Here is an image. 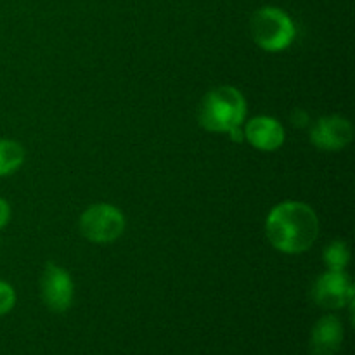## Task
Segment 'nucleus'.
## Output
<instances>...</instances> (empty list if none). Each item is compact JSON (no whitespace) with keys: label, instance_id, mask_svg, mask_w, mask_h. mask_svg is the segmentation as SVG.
Instances as JSON below:
<instances>
[{"label":"nucleus","instance_id":"f257e3e1","mask_svg":"<svg viewBox=\"0 0 355 355\" xmlns=\"http://www.w3.org/2000/svg\"><path fill=\"white\" fill-rule=\"evenodd\" d=\"M266 232L274 248L288 255H297L307 252L315 243L319 218L307 203L283 201L267 217Z\"/></svg>","mask_w":355,"mask_h":355},{"label":"nucleus","instance_id":"f03ea898","mask_svg":"<svg viewBox=\"0 0 355 355\" xmlns=\"http://www.w3.org/2000/svg\"><path fill=\"white\" fill-rule=\"evenodd\" d=\"M246 116V101L238 89L222 85L203 97L198 110V121L208 132L229 134L232 141L245 139L241 125Z\"/></svg>","mask_w":355,"mask_h":355},{"label":"nucleus","instance_id":"7ed1b4c3","mask_svg":"<svg viewBox=\"0 0 355 355\" xmlns=\"http://www.w3.org/2000/svg\"><path fill=\"white\" fill-rule=\"evenodd\" d=\"M250 30L255 44L267 52L284 51L293 44L297 37V28L290 14L272 6L260 7L259 10H255Z\"/></svg>","mask_w":355,"mask_h":355},{"label":"nucleus","instance_id":"20e7f679","mask_svg":"<svg viewBox=\"0 0 355 355\" xmlns=\"http://www.w3.org/2000/svg\"><path fill=\"white\" fill-rule=\"evenodd\" d=\"M123 231L125 217L113 205H92L80 217V232L92 243H113Z\"/></svg>","mask_w":355,"mask_h":355},{"label":"nucleus","instance_id":"39448f33","mask_svg":"<svg viewBox=\"0 0 355 355\" xmlns=\"http://www.w3.org/2000/svg\"><path fill=\"white\" fill-rule=\"evenodd\" d=\"M314 300L326 311H338L354 302V286L345 272L328 270L314 284Z\"/></svg>","mask_w":355,"mask_h":355},{"label":"nucleus","instance_id":"423d86ee","mask_svg":"<svg viewBox=\"0 0 355 355\" xmlns=\"http://www.w3.org/2000/svg\"><path fill=\"white\" fill-rule=\"evenodd\" d=\"M75 286L68 270L47 263L42 276V300L52 312H66L73 304Z\"/></svg>","mask_w":355,"mask_h":355},{"label":"nucleus","instance_id":"0eeeda50","mask_svg":"<svg viewBox=\"0 0 355 355\" xmlns=\"http://www.w3.org/2000/svg\"><path fill=\"white\" fill-rule=\"evenodd\" d=\"M352 123L338 114L319 118L311 130V142L321 151H340L352 142Z\"/></svg>","mask_w":355,"mask_h":355},{"label":"nucleus","instance_id":"6e6552de","mask_svg":"<svg viewBox=\"0 0 355 355\" xmlns=\"http://www.w3.org/2000/svg\"><path fill=\"white\" fill-rule=\"evenodd\" d=\"M343 324L336 315H324L312 328L309 349L312 355H336L343 345Z\"/></svg>","mask_w":355,"mask_h":355},{"label":"nucleus","instance_id":"1a4fd4ad","mask_svg":"<svg viewBox=\"0 0 355 355\" xmlns=\"http://www.w3.org/2000/svg\"><path fill=\"white\" fill-rule=\"evenodd\" d=\"M246 141L253 146V148L260 149V151H276L284 144V128L276 118L270 116H257L250 120L245 127Z\"/></svg>","mask_w":355,"mask_h":355},{"label":"nucleus","instance_id":"9d476101","mask_svg":"<svg viewBox=\"0 0 355 355\" xmlns=\"http://www.w3.org/2000/svg\"><path fill=\"white\" fill-rule=\"evenodd\" d=\"M24 148L10 139H0V177L10 175L24 163Z\"/></svg>","mask_w":355,"mask_h":355},{"label":"nucleus","instance_id":"9b49d317","mask_svg":"<svg viewBox=\"0 0 355 355\" xmlns=\"http://www.w3.org/2000/svg\"><path fill=\"white\" fill-rule=\"evenodd\" d=\"M324 257V263L329 270H345V267L349 266V260H350V252H349V246H347L345 241H333L328 248L324 250L322 253Z\"/></svg>","mask_w":355,"mask_h":355},{"label":"nucleus","instance_id":"f8f14e48","mask_svg":"<svg viewBox=\"0 0 355 355\" xmlns=\"http://www.w3.org/2000/svg\"><path fill=\"white\" fill-rule=\"evenodd\" d=\"M16 305V291L6 281H0V318L9 314Z\"/></svg>","mask_w":355,"mask_h":355},{"label":"nucleus","instance_id":"ddd939ff","mask_svg":"<svg viewBox=\"0 0 355 355\" xmlns=\"http://www.w3.org/2000/svg\"><path fill=\"white\" fill-rule=\"evenodd\" d=\"M10 218V207L3 198H0V229L6 227L9 224Z\"/></svg>","mask_w":355,"mask_h":355}]
</instances>
